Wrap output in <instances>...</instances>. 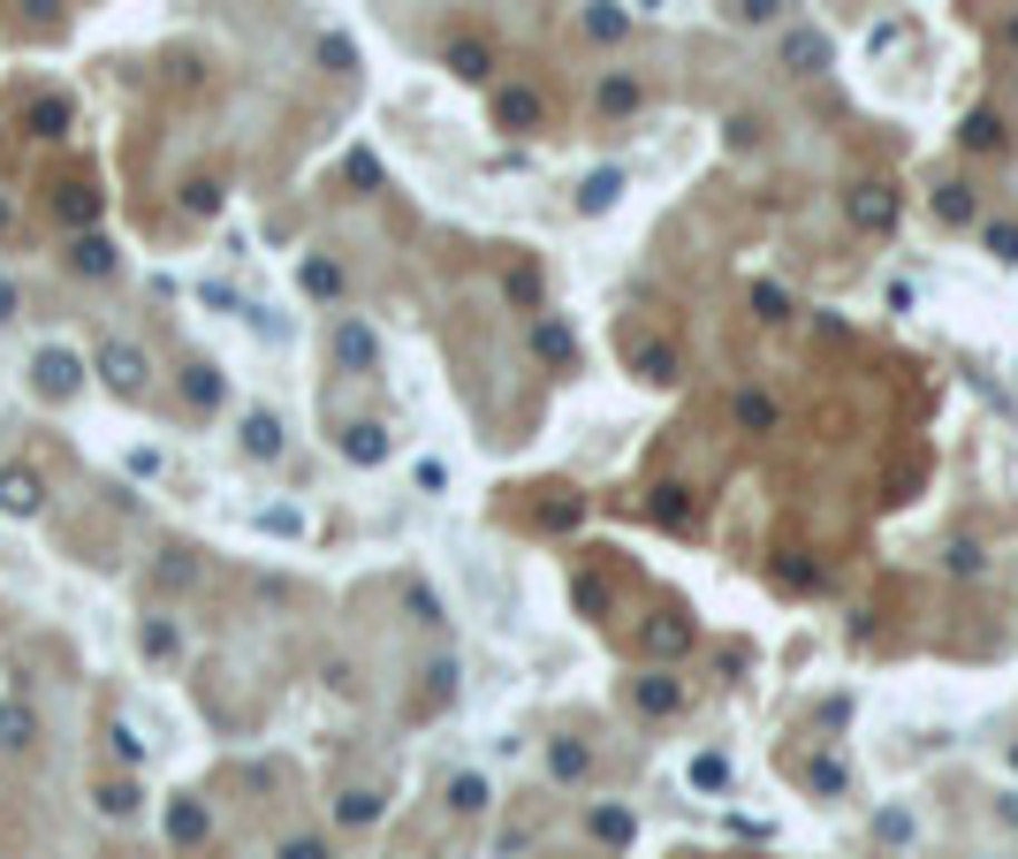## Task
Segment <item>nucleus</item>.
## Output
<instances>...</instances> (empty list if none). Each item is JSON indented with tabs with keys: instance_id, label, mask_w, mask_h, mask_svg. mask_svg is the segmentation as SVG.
<instances>
[{
	"instance_id": "obj_4",
	"label": "nucleus",
	"mask_w": 1018,
	"mask_h": 859,
	"mask_svg": "<svg viewBox=\"0 0 1018 859\" xmlns=\"http://www.w3.org/2000/svg\"><path fill=\"white\" fill-rule=\"evenodd\" d=\"M449 61H457V77H487V46H471V39L449 46Z\"/></svg>"
},
{
	"instance_id": "obj_7",
	"label": "nucleus",
	"mask_w": 1018,
	"mask_h": 859,
	"mask_svg": "<svg viewBox=\"0 0 1018 859\" xmlns=\"http://www.w3.org/2000/svg\"><path fill=\"white\" fill-rule=\"evenodd\" d=\"M737 419H745V427H767L775 411H767V396H737Z\"/></svg>"
},
{
	"instance_id": "obj_9",
	"label": "nucleus",
	"mask_w": 1018,
	"mask_h": 859,
	"mask_svg": "<svg viewBox=\"0 0 1018 859\" xmlns=\"http://www.w3.org/2000/svg\"><path fill=\"white\" fill-rule=\"evenodd\" d=\"M737 16H745V23H767V16H783V0H737Z\"/></svg>"
},
{
	"instance_id": "obj_2",
	"label": "nucleus",
	"mask_w": 1018,
	"mask_h": 859,
	"mask_svg": "<svg viewBox=\"0 0 1018 859\" xmlns=\"http://www.w3.org/2000/svg\"><path fill=\"white\" fill-rule=\"evenodd\" d=\"M586 31H594V39H624V8H616V0H594Z\"/></svg>"
},
{
	"instance_id": "obj_5",
	"label": "nucleus",
	"mask_w": 1018,
	"mask_h": 859,
	"mask_svg": "<svg viewBox=\"0 0 1018 859\" xmlns=\"http://www.w3.org/2000/svg\"><path fill=\"white\" fill-rule=\"evenodd\" d=\"M77 381V365H69V358H53V350H46L39 358V388H69Z\"/></svg>"
},
{
	"instance_id": "obj_8",
	"label": "nucleus",
	"mask_w": 1018,
	"mask_h": 859,
	"mask_svg": "<svg viewBox=\"0 0 1018 859\" xmlns=\"http://www.w3.org/2000/svg\"><path fill=\"white\" fill-rule=\"evenodd\" d=\"M8 502H16V510H31V502H39V487H31L23 472H8Z\"/></svg>"
},
{
	"instance_id": "obj_1",
	"label": "nucleus",
	"mask_w": 1018,
	"mask_h": 859,
	"mask_svg": "<svg viewBox=\"0 0 1018 859\" xmlns=\"http://www.w3.org/2000/svg\"><path fill=\"white\" fill-rule=\"evenodd\" d=\"M107 381L137 388V381H145V358H137V350H107Z\"/></svg>"
},
{
	"instance_id": "obj_6",
	"label": "nucleus",
	"mask_w": 1018,
	"mask_h": 859,
	"mask_svg": "<svg viewBox=\"0 0 1018 859\" xmlns=\"http://www.w3.org/2000/svg\"><path fill=\"white\" fill-rule=\"evenodd\" d=\"M783 53H791V61H821V53H829V46H821V31H799V39L783 46Z\"/></svg>"
},
{
	"instance_id": "obj_3",
	"label": "nucleus",
	"mask_w": 1018,
	"mask_h": 859,
	"mask_svg": "<svg viewBox=\"0 0 1018 859\" xmlns=\"http://www.w3.org/2000/svg\"><path fill=\"white\" fill-rule=\"evenodd\" d=\"M502 123H540V99H532V91H502Z\"/></svg>"
}]
</instances>
